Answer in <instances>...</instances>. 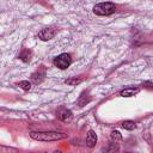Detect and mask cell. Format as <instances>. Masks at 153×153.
<instances>
[{
	"instance_id": "6da1fadb",
	"label": "cell",
	"mask_w": 153,
	"mask_h": 153,
	"mask_svg": "<svg viewBox=\"0 0 153 153\" xmlns=\"http://www.w3.org/2000/svg\"><path fill=\"white\" fill-rule=\"evenodd\" d=\"M30 136L38 141H57L66 137V134L57 131H31Z\"/></svg>"
},
{
	"instance_id": "7a4b0ae2",
	"label": "cell",
	"mask_w": 153,
	"mask_h": 153,
	"mask_svg": "<svg viewBox=\"0 0 153 153\" xmlns=\"http://www.w3.org/2000/svg\"><path fill=\"white\" fill-rule=\"evenodd\" d=\"M116 11V6L112 2H100L93 7V12L97 16H109Z\"/></svg>"
},
{
	"instance_id": "3957f363",
	"label": "cell",
	"mask_w": 153,
	"mask_h": 153,
	"mask_svg": "<svg viewBox=\"0 0 153 153\" xmlns=\"http://www.w3.org/2000/svg\"><path fill=\"white\" fill-rule=\"evenodd\" d=\"M72 63V57L69 54L67 53H63V54H60L59 56H56L54 59V65L60 68V69H66L69 67V65Z\"/></svg>"
},
{
	"instance_id": "277c9868",
	"label": "cell",
	"mask_w": 153,
	"mask_h": 153,
	"mask_svg": "<svg viewBox=\"0 0 153 153\" xmlns=\"http://www.w3.org/2000/svg\"><path fill=\"white\" fill-rule=\"evenodd\" d=\"M56 33H57L56 29H54V27H45V29H42L38 32V38L42 39V41H49V39L54 38Z\"/></svg>"
},
{
	"instance_id": "5b68a950",
	"label": "cell",
	"mask_w": 153,
	"mask_h": 153,
	"mask_svg": "<svg viewBox=\"0 0 153 153\" xmlns=\"http://www.w3.org/2000/svg\"><path fill=\"white\" fill-rule=\"evenodd\" d=\"M59 117H60V120H61L62 122L68 123V122H71V121H72V118H73V114H72V111H71V110L62 109V110L59 112Z\"/></svg>"
},
{
	"instance_id": "8992f818",
	"label": "cell",
	"mask_w": 153,
	"mask_h": 153,
	"mask_svg": "<svg viewBox=\"0 0 153 153\" xmlns=\"http://www.w3.org/2000/svg\"><path fill=\"white\" fill-rule=\"evenodd\" d=\"M86 143L88 147H94V145L97 143V135L93 130H90L86 135Z\"/></svg>"
},
{
	"instance_id": "52a82bcc",
	"label": "cell",
	"mask_w": 153,
	"mask_h": 153,
	"mask_svg": "<svg viewBox=\"0 0 153 153\" xmlns=\"http://www.w3.org/2000/svg\"><path fill=\"white\" fill-rule=\"evenodd\" d=\"M137 92H139L137 87H128V88H124V90L121 91V96L122 97H133Z\"/></svg>"
},
{
	"instance_id": "ba28073f",
	"label": "cell",
	"mask_w": 153,
	"mask_h": 153,
	"mask_svg": "<svg viewBox=\"0 0 153 153\" xmlns=\"http://www.w3.org/2000/svg\"><path fill=\"white\" fill-rule=\"evenodd\" d=\"M31 50H29V49H23V51L19 54V59L23 61V62H29L30 60H31Z\"/></svg>"
},
{
	"instance_id": "9c48e42d",
	"label": "cell",
	"mask_w": 153,
	"mask_h": 153,
	"mask_svg": "<svg viewBox=\"0 0 153 153\" xmlns=\"http://www.w3.org/2000/svg\"><path fill=\"white\" fill-rule=\"evenodd\" d=\"M31 79H32V81H33L35 84H39V82H42L43 79H44V73L36 72V73H33V74L31 75Z\"/></svg>"
},
{
	"instance_id": "30bf717a",
	"label": "cell",
	"mask_w": 153,
	"mask_h": 153,
	"mask_svg": "<svg viewBox=\"0 0 153 153\" xmlns=\"http://www.w3.org/2000/svg\"><path fill=\"white\" fill-rule=\"evenodd\" d=\"M84 80V78H81V76H79V78H76V76H74V78H71V79H67L65 82L67 84V85H72V86H74V85H78V84H80L81 81Z\"/></svg>"
},
{
	"instance_id": "8fae6325",
	"label": "cell",
	"mask_w": 153,
	"mask_h": 153,
	"mask_svg": "<svg viewBox=\"0 0 153 153\" xmlns=\"http://www.w3.org/2000/svg\"><path fill=\"white\" fill-rule=\"evenodd\" d=\"M122 127L124 129H127V130H133L136 127V124H135L134 121H123L122 122Z\"/></svg>"
},
{
	"instance_id": "7c38bea8",
	"label": "cell",
	"mask_w": 153,
	"mask_h": 153,
	"mask_svg": "<svg viewBox=\"0 0 153 153\" xmlns=\"http://www.w3.org/2000/svg\"><path fill=\"white\" fill-rule=\"evenodd\" d=\"M18 86H19L20 88H23L24 91H29V90L31 88V84H30L27 80H23V81H19V82H18Z\"/></svg>"
},
{
	"instance_id": "4fadbf2b",
	"label": "cell",
	"mask_w": 153,
	"mask_h": 153,
	"mask_svg": "<svg viewBox=\"0 0 153 153\" xmlns=\"http://www.w3.org/2000/svg\"><path fill=\"white\" fill-rule=\"evenodd\" d=\"M111 140H112L115 143H116L117 141H121V140H122V135H121V133L117 131V130L111 131Z\"/></svg>"
},
{
	"instance_id": "5bb4252c",
	"label": "cell",
	"mask_w": 153,
	"mask_h": 153,
	"mask_svg": "<svg viewBox=\"0 0 153 153\" xmlns=\"http://www.w3.org/2000/svg\"><path fill=\"white\" fill-rule=\"evenodd\" d=\"M90 97H87V98H85V92L80 96V98H79V100H78V104H79V106H84V105H86V103H88L90 102Z\"/></svg>"
},
{
	"instance_id": "9a60e30c",
	"label": "cell",
	"mask_w": 153,
	"mask_h": 153,
	"mask_svg": "<svg viewBox=\"0 0 153 153\" xmlns=\"http://www.w3.org/2000/svg\"><path fill=\"white\" fill-rule=\"evenodd\" d=\"M142 86H145V87H147V88H153V84H152V82H148V81L143 82Z\"/></svg>"
}]
</instances>
